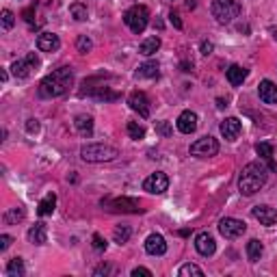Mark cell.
<instances>
[{
  "label": "cell",
  "mask_w": 277,
  "mask_h": 277,
  "mask_svg": "<svg viewBox=\"0 0 277 277\" xmlns=\"http://www.w3.org/2000/svg\"><path fill=\"white\" fill-rule=\"evenodd\" d=\"M74 83V72L72 67H58L52 74H48L42 83H39V95L42 97H58L69 91Z\"/></svg>",
  "instance_id": "6da1fadb"
},
{
  "label": "cell",
  "mask_w": 277,
  "mask_h": 277,
  "mask_svg": "<svg viewBox=\"0 0 277 277\" xmlns=\"http://www.w3.org/2000/svg\"><path fill=\"white\" fill-rule=\"evenodd\" d=\"M264 184H266V167L260 161H253L243 167V171L239 175V191L245 197L255 195Z\"/></svg>",
  "instance_id": "7a4b0ae2"
},
{
  "label": "cell",
  "mask_w": 277,
  "mask_h": 277,
  "mask_svg": "<svg viewBox=\"0 0 277 277\" xmlns=\"http://www.w3.org/2000/svg\"><path fill=\"white\" fill-rule=\"evenodd\" d=\"M210 11L219 24H230L241 15L243 5H241V0H212Z\"/></svg>",
  "instance_id": "3957f363"
},
{
  "label": "cell",
  "mask_w": 277,
  "mask_h": 277,
  "mask_svg": "<svg viewBox=\"0 0 277 277\" xmlns=\"http://www.w3.org/2000/svg\"><path fill=\"white\" fill-rule=\"evenodd\" d=\"M81 156L85 163H108L115 161L120 152L113 145H104V143H89L81 150Z\"/></svg>",
  "instance_id": "277c9868"
},
{
  "label": "cell",
  "mask_w": 277,
  "mask_h": 277,
  "mask_svg": "<svg viewBox=\"0 0 277 277\" xmlns=\"http://www.w3.org/2000/svg\"><path fill=\"white\" fill-rule=\"evenodd\" d=\"M124 22H126V26L130 28L132 33L141 35L145 28H147V22H150V11H147L145 5H134V7H130L126 11Z\"/></svg>",
  "instance_id": "5b68a950"
},
{
  "label": "cell",
  "mask_w": 277,
  "mask_h": 277,
  "mask_svg": "<svg viewBox=\"0 0 277 277\" xmlns=\"http://www.w3.org/2000/svg\"><path fill=\"white\" fill-rule=\"evenodd\" d=\"M102 206L111 212H141V204L132 197H108L102 200Z\"/></svg>",
  "instance_id": "8992f818"
},
{
  "label": "cell",
  "mask_w": 277,
  "mask_h": 277,
  "mask_svg": "<svg viewBox=\"0 0 277 277\" xmlns=\"http://www.w3.org/2000/svg\"><path fill=\"white\" fill-rule=\"evenodd\" d=\"M191 154L197 158H210L219 154V141L214 136H202L191 145Z\"/></svg>",
  "instance_id": "52a82bcc"
},
{
  "label": "cell",
  "mask_w": 277,
  "mask_h": 277,
  "mask_svg": "<svg viewBox=\"0 0 277 277\" xmlns=\"http://www.w3.org/2000/svg\"><path fill=\"white\" fill-rule=\"evenodd\" d=\"M39 67V56L35 52H28L24 58H17L11 65V72L15 78H28Z\"/></svg>",
  "instance_id": "ba28073f"
},
{
  "label": "cell",
  "mask_w": 277,
  "mask_h": 277,
  "mask_svg": "<svg viewBox=\"0 0 277 277\" xmlns=\"http://www.w3.org/2000/svg\"><path fill=\"white\" fill-rule=\"evenodd\" d=\"M219 232H221V236H225V239L234 241V239H239V236H243V234L247 232V225H245V221H241V219H234V216H225V219L219 221Z\"/></svg>",
  "instance_id": "9c48e42d"
},
{
  "label": "cell",
  "mask_w": 277,
  "mask_h": 277,
  "mask_svg": "<svg viewBox=\"0 0 277 277\" xmlns=\"http://www.w3.org/2000/svg\"><path fill=\"white\" fill-rule=\"evenodd\" d=\"M143 189L147 193H152V195H161V193H165L167 189H169V177H167V173H163V171H156V173L145 177Z\"/></svg>",
  "instance_id": "30bf717a"
},
{
  "label": "cell",
  "mask_w": 277,
  "mask_h": 277,
  "mask_svg": "<svg viewBox=\"0 0 277 277\" xmlns=\"http://www.w3.org/2000/svg\"><path fill=\"white\" fill-rule=\"evenodd\" d=\"M128 104L134 113H138L141 117H150V111H152V104H150V97H147L143 91H132L128 95Z\"/></svg>",
  "instance_id": "8fae6325"
},
{
  "label": "cell",
  "mask_w": 277,
  "mask_h": 277,
  "mask_svg": "<svg viewBox=\"0 0 277 277\" xmlns=\"http://www.w3.org/2000/svg\"><path fill=\"white\" fill-rule=\"evenodd\" d=\"M251 214H253L255 221H260V225L271 227V225L277 223V210H275V208H271V206H253Z\"/></svg>",
  "instance_id": "7c38bea8"
},
{
  "label": "cell",
  "mask_w": 277,
  "mask_h": 277,
  "mask_svg": "<svg viewBox=\"0 0 277 277\" xmlns=\"http://www.w3.org/2000/svg\"><path fill=\"white\" fill-rule=\"evenodd\" d=\"M195 249H197V253H202L208 258V255H212L216 251V243L208 232H202L195 236Z\"/></svg>",
  "instance_id": "4fadbf2b"
},
{
  "label": "cell",
  "mask_w": 277,
  "mask_h": 277,
  "mask_svg": "<svg viewBox=\"0 0 277 277\" xmlns=\"http://www.w3.org/2000/svg\"><path fill=\"white\" fill-rule=\"evenodd\" d=\"M37 48L42 52H56L61 48V39L54 33H42L37 37Z\"/></svg>",
  "instance_id": "5bb4252c"
},
{
  "label": "cell",
  "mask_w": 277,
  "mask_h": 277,
  "mask_svg": "<svg viewBox=\"0 0 277 277\" xmlns=\"http://www.w3.org/2000/svg\"><path fill=\"white\" fill-rule=\"evenodd\" d=\"M175 126L182 134H191V132L197 130V115L193 111H184V113H180V117H177Z\"/></svg>",
  "instance_id": "9a60e30c"
},
{
  "label": "cell",
  "mask_w": 277,
  "mask_h": 277,
  "mask_svg": "<svg viewBox=\"0 0 277 277\" xmlns=\"http://www.w3.org/2000/svg\"><path fill=\"white\" fill-rule=\"evenodd\" d=\"M241 130H243V126H241V122L236 120V117H227V120L221 122V134L227 138V141H236Z\"/></svg>",
  "instance_id": "2e32d148"
},
{
  "label": "cell",
  "mask_w": 277,
  "mask_h": 277,
  "mask_svg": "<svg viewBox=\"0 0 277 277\" xmlns=\"http://www.w3.org/2000/svg\"><path fill=\"white\" fill-rule=\"evenodd\" d=\"M145 251L150 255H163L167 251V243L161 234H150L145 241Z\"/></svg>",
  "instance_id": "e0dca14e"
},
{
  "label": "cell",
  "mask_w": 277,
  "mask_h": 277,
  "mask_svg": "<svg viewBox=\"0 0 277 277\" xmlns=\"http://www.w3.org/2000/svg\"><path fill=\"white\" fill-rule=\"evenodd\" d=\"M258 93L264 104H277V85L273 81H262L258 87Z\"/></svg>",
  "instance_id": "ac0fdd59"
},
{
  "label": "cell",
  "mask_w": 277,
  "mask_h": 277,
  "mask_svg": "<svg viewBox=\"0 0 277 277\" xmlns=\"http://www.w3.org/2000/svg\"><path fill=\"white\" fill-rule=\"evenodd\" d=\"M48 241V230L44 223H35L31 230H28V243L33 245H44Z\"/></svg>",
  "instance_id": "d6986e66"
},
{
  "label": "cell",
  "mask_w": 277,
  "mask_h": 277,
  "mask_svg": "<svg viewBox=\"0 0 277 277\" xmlns=\"http://www.w3.org/2000/svg\"><path fill=\"white\" fill-rule=\"evenodd\" d=\"M247 74H249V72H247L243 65H232V67L225 72L227 81H230V85H234V87L243 85V83H245V78H247Z\"/></svg>",
  "instance_id": "ffe728a7"
},
{
  "label": "cell",
  "mask_w": 277,
  "mask_h": 277,
  "mask_svg": "<svg viewBox=\"0 0 277 277\" xmlns=\"http://www.w3.org/2000/svg\"><path fill=\"white\" fill-rule=\"evenodd\" d=\"M54 208H56V195L54 193H48L42 202H39L37 206V214L39 216H48V214H52L54 212Z\"/></svg>",
  "instance_id": "44dd1931"
},
{
  "label": "cell",
  "mask_w": 277,
  "mask_h": 277,
  "mask_svg": "<svg viewBox=\"0 0 277 277\" xmlns=\"http://www.w3.org/2000/svg\"><path fill=\"white\" fill-rule=\"evenodd\" d=\"M255 152H258V156L262 158V161L269 163V169H271V171H277V163L273 161V145H269V143H258V145H255Z\"/></svg>",
  "instance_id": "7402d4cb"
},
{
  "label": "cell",
  "mask_w": 277,
  "mask_h": 277,
  "mask_svg": "<svg viewBox=\"0 0 277 277\" xmlns=\"http://www.w3.org/2000/svg\"><path fill=\"white\" fill-rule=\"evenodd\" d=\"M74 126H76V130L81 132L83 136H89L93 132V120L89 115H78L76 117V122H74Z\"/></svg>",
  "instance_id": "603a6c76"
},
{
  "label": "cell",
  "mask_w": 277,
  "mask_h": 277,
  "mask_svg": "<svg viewBox=\"0 0 277 277\" xmlns=\"http://www.w3.org/2000/svg\"><path fill=\"white\" fill-rule=\"evenodd\" d=\"M158 48H161V39L158 37H147L145 42L138 46V52H141L143 56H152L154 52H158Z\"/></svg>",
  "instance_id": "cb8c5ba5"
},
{
  "label": "cell",
  "mask_w": 277,
  "mask_h": 277,
  "mask_svg": "<svg viewBox=\"0 0 277 277\" xmlns=\"http://www.w3.org/2000/svg\"><path fill=\"white\" fill-rule=\"evenodd\" d=\"M156 76H158L156 61H147L143 65H138V69H136V78H156Z\"/></svg>",
  "instance_id": "d4e9b609"
},
{
  "label": "cell",
  "mask_w": 277,
  "mask_h": 277,
  "mask_svg": "<svg viewBox=\"0 0 277 277\" xmlns=\"http://www.w3.org/2000/svg\"><path fill=\"white\" fill-rule=\"evenodd\" d=\"M262 251H264V247H262L260 241L253 239V241L247 243V258H249V262H258L260 255H262Z\"/></svg>",
  "instance_id": "484cf974"
},
{
  "label": "cell",
  "mask_w": 277,
  "mask_h": 277,
  "mask_svg": "<svg viewBox=\"0 0 277 277\" xmlns=\"http://www.w3.org/2000/svg\"><path fill=\"white\" fill-rule=\"evenodd\" d=\"M7 275L9 277H22L24 275V260L22 258H13L7 264Z\"/></svg>",
  "instance_id": "4316f807"
},
{
  "label": "cell",
  "mask_w": 277,
  "mask_h": 277,
  "mask_svg": "<svg viewBox=\"0 0 277 277\" xmlns=\"http://www.w3.org/2000/svg\"><path fill=\"white\" fill-rule=\"evenodd\" d=\"M69 15H72L76 22H85V19L89 17L87 13V7L83 3H74V5H69Z\"/></svg>",
  "instance_id": "83f0119b"
},
{
  "label": "cell",
  "mask_w": 277,
  "mask_h": 277,
  "mask_svg": "<svg viewBox=\"0 0 277 277\" xmlns=\"http://www.w3.org/2000/svg\"><path fill=\"white\" fill-rule=\"evenodd\" d=\"M26 216V212H24V208L22 206H15V208H11L9 212H5V223H17V221H22Z\"/></svg>",
  "instance_id": "f1b7e54d"
},
{
  "label": "cell",
  "mask_w": 277,
  "mask_h": 277,
  "mask_svg": "<svg viewBox=\"0 0 277 277\" xmlns=\"http://www.w3.org/2000/svg\"><path fill=\"white\" fill-rule=\"evenodd\" d=\"M130 227L128 225H117L115 227V232H113V239H115V243L117 245H124V243H128V239H130Z\"/></svg>",
  "instance_id": "f546056e"
},
{
  "label": "cell",
  "mask_w": 277,
  "mask_h": 277,
  "mask_svg": "<svg viewBox=\"0 0 277 277\" xmlns=\"http://www.w3.org/2000/svg\"><path fill=\"white\" fill-rule=\"evenodd\" d=\"M91 48H93V42L89 39L87 35H81L76 39V50L81 52V54H87V52H91Z\"/></svg>",
  "instance_id": "4dcf8cb0"
},
{
  "label": "cell",
  "mask_w": 277,
  "mask_h": 277,
  "mask_svg": "<svg viewBox=\"0 0 277 277\" xmlns=\"http://www.w3.org/2000/svg\"><path fill=\"white\" fill-rule=\"evenodd\" d=\"M177 275H180V277H189V275L202 277V275H204V271H202L197 264H184V266H180V271H177Z\"/></svg>",
  "instance_id": "1f68e13d"
},
{
  "label": "cell",
  "mask_w": 277,
  "mask_h": 277,
  "mask_svg": "<svg viewBox=\"0 0 277 277\" xmlns=\"http://www.w3.org/2000/svg\"><path fill=\"white\" fill-rule=\"evenodd\" d=\"M128 134H130V138H134V141H138V138L145 136V128L138 126L136 122H130L128 124Z\"/></svg>",
  "instance_id": "d6a6232c"
},
{
  "label": "cell",
  "mask_w": 277,
  "mask_h": 277,
  "mask_svg": "<svg viewBox=\"0 0 277 277\" xmlns=\"http://www.w3.org/2000/svg\"><path fill=\"white\" fill-rule=\"evenodd\" d=\"M13 24H15V15L9 11V9H5V11H3V26H5V31H11Z\"/></svg>",
  "instance_id": "836d02e7"
},
{
  "label": "cell",
  "mask_w": 277,
  "mask_h": 277,
  "mask_svg": "<svg viewBox=\"0 0 277 277\" xmlns=\"http://www.w3.org/2000/svg\"><path fill=\"white\" fill-rule=\"evenodd\" d=\"M93 249L95 251H104L106 249V241L102 239L100 234H93Z\"/></svg>",
  "instance_id": "e575fe53"
},
{
  "label": "cell",
  "mask_w": 277,
  "mask_h": 277,
  "mask_svg": "<svg viewBox=\"0 0 277 277\" xmlns=\"http://www.w3.org/2000/svg\"><path fill=\"white\" fill-rule=\"evenodd\" d=\"M11 243H13V239L9 234H3L0 236V251H7L9 247H11Z\"/></svg>",
  "instance_id": "d590c367"
},
{
  "label": "cell",
  "mask_w": 277,
  "mask_h": 277,
  "mask_svg": "<svg viewBox=\"0 0 277 277\" xmlns=\"http://www.w3.org/2000/svg\"><path fill=\"white\" fill-rule=\"evenodd\" d=\"M156 132H161L163 136H169L171 134V128H169V122H161L156 126Z\"/></svg>",
  "instance_id": "8d00e7d4"
},
{
  "label": "cell",
  "mask_w": 277,
  "mask_h": 277,
  "mask_svg": "<svg viewBox=\"0 0 277 277\" xmlns=\"http://www.w3.org/2000/svg\"><path fill=\"white\" fill-rule=\"evenodd\" d=\"M138 275H143V277H152V271H150V269H145V266H136V269L132 271V277H138Z\"/></svg>",
  "instance_id": "74e56055"
},
{
  "label": "cell",
  "mask_w": 277,
  "mask_h": 277,
  "mask_svg": "<svg viewBox=\"0 0 277 277\" xmlns=\"http://www.w3.org/2000/svg\"><path fill=\"white\" fill-rule=\"evenodd\" d=\"M26 130L31 132V134H33V132H37V130H39V124H37V120H28V122H26Z\"/></svg>",
  "instance_id": "f35d334b"
},
{
  "label": "cell",
  "mask_w": 277,
  "mask_h": 277,
  "mask_svg": "<svg viewBox=\"0 0 277 277\" xmlns=\"http://www.w3.org/2000/svg\"><path fill=\"white\" fill-rule=\"evenodd\" d=\"M169 19H171V24L175 26V28H182V19H180V15H177V13H169Z\"/></svg>",
  "instance_id": "ab89813d"
},
{
  "label": "cell",
  "mask_w": 277,
  "mask_h": 277,
  "mask_svg": "<svg viewBox=\"0 0 277 277\" xmlns=\"http://www.w3.org/2000/svg\"><path fill=\"white\" fill-rule=\"evenodd\" d=\"M212 48H214V46H212L210 42H202V54H206V56L212 54Z\"/></svg>",
  "instance_id": "60d3db41"
},
{
  "label": "cell",
  "mask_w": 277,
  "mask_h": 277,
  "mask_svg": "<svg viewBox=\"0 0 277 277\" xmlns=\"http://www.w3.org/2000/svg\"><path fill=\"white\" fill-rule=\"evenodd\" d=\"M108 271H111V266H106V264H102V266H97V269H95V275H106Z\"/></svg>",
  "instance_id": "b9f144b4"
},
{
  "label": "cell",
  "mask_w": 277,
  "mask_h": 277,
  "mask_svg": "<svg viewBox=\"0 0 277 277\" xmlns=\"http://www.w3.org/2000/svg\"><path fill=\"white\" fill-rule=\"evenodd\" d=\"M180 67H182V72H193V63L182 61V63H180Z\"/></svg>",
  "instance_id": "7bdbcfd3"
},
{
  "label": "cell",
  "mask_w": 277,
  "mask_h": 277,
  "mask_svg": "<svg viewBox=\"0 0 277 277\" xmlns=\"http://www.w3.org/2000/svg\"><path fill=\"white\" fill-rule=\"evenodd\" d=\"M24 19H26V22H33V9H28V11H24Z\"/></svg>",
  "instance_id": "ee69618b"
},
{
  "label": "cell",
  "mask_w": 277,
  "mask_h": 277,
  "mask_svg": "<svg viewBox=\"0 0 277 277\" xmlns=\"http://www.w3.org/2000/svg\"><path fill=\"white\" fill-rule=\"evenodd\" d=\"M216 106L223 108V106H227V104H225V100H221V97H219V100H216Z\"/></svg>",
  "instance_id": "f6af8a7d"
},
{
  "label": "cell",
  "mask_w": 277,
  "mask_h": 277,
  "mask_svg": "<svg viewBox=\"0 0 277 277\" xmlns=\"http://www.w3.org/2000/svg\"><path fill=\"white\" fill-rule=\"evenodd\" d=\"M0 78H3V83H7V78H9V76H7L5 69H3V72H0Z\"/></svg>",
  "instance_id": "bcb514c9"
},
{
  "label": "cell",
  "mask_w": 277,
  "mask_h": 277,
  "mask_svg": "<svg viewBox=\"0 0 277 277\" xmlns=\"http://www.w3.org/2000/svg\"><path fill=\"white\" fill-rule=\"evenodd\" d=\"M186 7H189V9H193V7H195V0H189V3H186Z\"/></svg>",
  "instance_id": "7dc6e473"
}]
</instances>
